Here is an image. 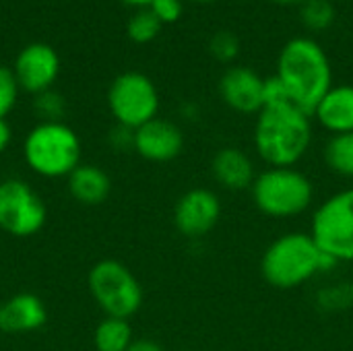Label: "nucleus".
Listing matches in <instances>:
<instances>
[{
	"mask_svg": "<svg viewBox=\"0 0 353 351\" xmlns=\"http://www.w3.org/2000/svg\"><path fill=\"white\" fill-rule=\"evenodd\" d=\"M149 8L161 23H176L182 14V0H153Z\"/></svg>",
	"mask_w": 353,
	"mask_h": 351,
	"instance_id": "obj_25",
	"label": "nucleus"
},
{
	"mask_svg": "<svg viewBox=\"0 0 353 351\" xmlns=\"http://www.w3.org/2000/svg\"><path fill=\"white\" fill-rule=\"evenodd\" d=\"M312 116L331 134L353 132V85H333Z\"/></svg>",
	"mask_w": 353,
	"mask_h": 351,
	"instance_id": "obj_16",
	"label": "nucleus"
},
{
	"mask_svg": "<svg viewBox=\"0 0 353 351\" xmlns=\"http://www.w3.org/2000/svg\"><path fill=\"white\" fill-rule=\"evenodd\" d=\"M108 108L114 120L126 128H141L157 118L159 93L155 83L137 70L122 72L114 79L108 91Z\"/></svg>",
	"mask_w": 353,
	"mask_h": 351,
	"instance_id": "obj_8",
	"label": "nucleus"
},
{
	"mask_svg": "<svg viewBox=\"0 0 353 351\" xmlns=\"http://www.w3.org/2000/svg\"><path fill=\"white\" fill-rule=\"evenodd\" d=\"M48 323V308L43 300L31 292L10 296L0 304V333L27 335L39 331Z\"/></svg>",
	"mask_w": 353,
	"mask_h": 351,
	"instance_id": "obj_14",
	"label": "nucleus"
},
{
	"mask_svg": "<svg viewBox=\"0 0 353 351\" xmlns=\"http://www.w3.org/2000/svg\"><path fill=\"white\" fill-rule=\"evenodd\" d=\"M134 151L151 163H168L184 151L182 128L165 118H153L134 130Z\"/></svg>",
	"mask_w": 353,
	"mask_h": 351,
	"instance_id": "obj_13",
	"label": "nucleus"
},
{
	"mask_svg": "<svg viewBox=\"0 0 353 351\" xmlns=\"http://www.w3.org/2000/svg\"><path fill=\"white\" fill-rule=\"evenodd\" d=\"M302 23L312 31H325L335 21V8L331 0H304L300 8Z\"/></svg>",
	"mask_w": 353,
	"mask_h": 351,
	"instance_id": "obj_21",
	"label": "nucleus"
},
{
	"mask_svg": "<svg viewBox=\"0 0 353 351\" xmlns=\"http://www.w3.org/2000/svg\"><path fill=\"white\" fill-rule=\"evenodd\" d=\"M180 351H196V350H180Z\"/></svg>",
	"mask_w": 353,
	"mask_h": 351,
	"instance_id": "obj_32",
	"label": "nucleus"
},
{
	"mask_svg": "<svg viewBox=\"0 0 353 351\" xmlns=\"http://www.w3.org/2000/svg\"><path fill=\"white\" fill-rule=\"evenodd\" d=\"M310 236L337 265L353 263V186L329 194L314 209Z\"/></svg>",
	"mask_w": 353,
	"mask_h": 351,
	"instance_id": "obj_7",
	"label": "nucleus"
},
{
	"mask_svg": "<svg viewBox=\"0 0 353 351\" xmlns=\"http://www.w3.org/2000/svg\"><path fill=\"white\" fill-rule=\"evenodd\" d=\"M273 2H277V4H302L304 0H273Z\"/></svg>",
	"mask_w": 353,
	"mask_h": 351,
	"instance_id": "obj_30",
	"label": "nucleus"
},
{
	"mask_svg": "<svg viewBox=\"0 0 353 351\" xmlns=\"http://www.w3.org/2000/svg\"><path fill=\"white\" fill-rule=\"evenodd\" d=\"M33 108H35V114L41 118V122H62L66 103L60 93L48 89V91L35 95Z\"/></svg>",
	"mask_w": 353,
	"mask_h": 351,
	"instance_id": "obj_22",
	"label": "nucleus"
},
{
	"mask_svg": "<svg viewBox=\"0 0 353 351\" xmlns=\"http://www.w3.org/2000/svg\"><path fill=\"white\" fill-rule=\"evenodd\" d=\"M110 145H112L114 149H118V151L134 149V130L118 124V126L110 132Z\"/></svg>",
	"mask_w": 353,
	"mask_h": 351,
	"instance_id": "obj_26",
	"label": "nucleus"
},
{
	"mask_svg": "<svg viewBox=\"0 0 353 351\" xmlns=\"http://www.w3.org/2000/svg\"><path fill=\"white\" fill-rule=\"evenodd\" d=\"M89 294L105 317L130 321L143 306V285L120 261L103 259L95 263L87 277Z\"/></svg>",
	"mask_w": 353,
	"mask_h": 351,
	"instance_id": "obj_6",
	"label": "nucleus"
},
{
	"mask_svg": "<svg viewBox=\"0 0 353 351\" xmlns=\"http://www.w3.org/2000/svg\"><path fill=\"white\" fill-rule=\"evenodd\" d=\"M223 205L211 188H190L174 205V225L188 240L209 236L221 221Z\"/></svg>",
	"mask_w": 353,
	"mask_h": 351,
	"instance_id": "obj_10",
	"label": "nucleus"
},
{
	"mask_svg": "<svg viewBox=\"0 0 353 351\" xmlns=\"http://www.w3.org/2000/svg\"><path fill=\"white\" fill-rule=\"evenodd\" d=\"M327 168L345 180H353V132L331 134L323 151Z\"/></svg>",
	"mask_w": 353,
	"mask_h": 351,
	"instance_id": "obj_19",
	"label": "nucleus"
},
{
	"mask_svg": "<svg viewBox=\"0 0 353 351\" xmlns=\"http://www.w3.org/2000/svg\"><path fill=\"white\" fill-rule=\"evenodd\" d=\"M122 2H126V4H130V6H139V8H149V4H151L153 0H122Z\"/></svg>",
	"mask_w": 353,
	"mask_h": 351,
	"instance_id": "obj_29",
	"label": "nucleus"
},
{
	"mask_svg": "<svg viewBox=\"0 0 353 351\" xmlns=\"http://www.w3.org/2000/svg\"><path fill=\"white\" fill-rule=\"evenodd\" d=\"M161 25L163 23L151 12V8H141L130 17L128 25H126V31H128V37L134 43H149L159 35Z\"/></svg>",
	"mask_w": 353,
	"mask_h": 351,
	"instance_id": "obj_20",
	"label": "nucleus"
},
{
	"mask_svg": "<svg viewBox=\"0 0 353 351\" xmlns=\"http://www.w3.org/2000/svg\"><path fill=\"white\" fill-rule=\"evenodd\" d=\"M19 89L21 87L17 83L14 72L6 66H0V120H4L17 106Z\"/></svg>",
	"mask_w": 353,
	"mask_h": 351,
	"instance_id": "obj_23",
	"label": "nucleus"
},
{
	"mask_svg": "<svg viewBox=\"0 0 353 351\" xmlns=\"http://www.w3.org/2000/svg\"><path fill=\"white\" fill-rule=\"evenodd\" d=\"M213 180L230 192L250 190L259 170L254 159L240 147H221L211 159Z\"/></svg>",
	"mask_w": 353,
	"mask_h": 351,
	"instance_id": "obj_15",
	"label": "nucleus"
},
{
	"mask_svg": "<svg viewBox=\"0 0 353 351\" xmlns=\"http://www.w3.org/2000/svg\"><path fill=\"white\" fill-rule=\"evenodd\" d=\"M68 192L77 203L85 207H97L108 201L112 192V180L99 166L81 163L68 176Z\"/></svg>",
	"mask_w": 353,
	"mask_h": 351,
	"instance_id": "obj_17",
	"label": "nucleus"
},
{
	"mask_svg": "<svg viewBox=\"0 0 353 351\" xmlns=\"http://www.w3.org/2000/svg\"><path fill=\"white\" fill-rule=\"evenodd\" d=\"M209 50L219 62H232L240 54V39L232 31H217L209 41Z\"/></svg>",
	"mask_w": 353,
	"mask_h": 351,
	"instance_id": "obj_24",
	"label": "nucleus"
},
{
	"mask_svg": "<svg viewBox=\"0 0 353 351\" xmlns=\"http://www.w3.org/2000/svg\"><path fill=\"white\" fill-rule=\"evenodd\" d=\"M252 145L267 168H296L312 145V116L292 101L265 106L256 114Z\"/></svg>",
	"mask_w": 353,
	"mask_h": 351,
	"instance_id": "obj_1",
	"label": "nucleus"
},
{
	"mask_svg": "<svg viewBox=\"0 0 353 351\" xmlns=\"http://www.w3.org/2000/svg\"><path fill=\"white\" fill-rule=\"evenodd\" d=\"M219 95L238 114H259L265 108V79L248 66H232L219 79Z\"/></svg>",
	"mask_w": 353,
	"mask_h": 351,
	"instance_id": "obj_12",
	"label": "nucleus"
},
{
	"mask_svg": "<svg viewBox=\"0 0 353 351\" xmlns=\"http://www.w3.org/2000/svg\"><path fill=\"white\" fill-rule=\"evenodd\" d=\"M23 159L41 178H68L83 163V143L64 122H39L25 134Z\"/></svg>",
	"mask_w": 353,
	"mask_h": 351,
	"instance_id": "obj_4",
	"label": "nucleus"
},
{
	"mask_svg": "<svg viewBox=\"0 0 353 351\" xmlns=\"http://www.w3.org/2000/svg\"><path fill=\"white\" fill-rule=\"evenodd\" d=\"M10 141H12V130H10V126H8L6 120H0V155L8 149Z\"/></svg>",
	"mask_w": 353,
	"mask_h": 351,
	"instance_id": "obj_28",
	"label": "nucleus"
},
{
	"mask_svg": "<svg viewBox=\"0 0 353 351\" xmlns=\"http://www.w3.org/2000/svg\"><path fill=\"white\" fill-rule=\"evenodd\" d=\"M14 77L23 91L39 95L52 89L60 72V58L48 43L25 46L14 60Z\"/></svg>",
	"mask_w": 353,
	"mask_h": 351,
	"instance_id": "obj_11",
	"label": "nucleus"
},
{
	"mask_svg": "<svg viewBox=\"0 0 353 351\" xmlns=\"http://www.w3.org/2000/svg\"><path fill=\"white\" fill-rule=\"evenodd\" d=\"M314 242L310 232H285L271 240L261 257V275L275 290H298L316 275L335 269Z\"/></svg>",
	"mask_w": 353,
	"mask_h": 351,
	"instance_id": "obj_2",
	"label": "nucleus"
},
{
	"mask_svg": "<svg viewBox=\"0 0 353 351\" xmlns=\"http://www.w3.org/2000/svg\"><path fill=\"white\" fill-rule=\"evenodd\" d=\"M192 2H215V0H192Z\"/></svg>",
	"mask_w": 353,
	"mask_h": 351,
	"instance_id": "obj_31",
	"label": "nucleus"
},
{
	"mask_svg": "<svg viewBox=\"0 0 353 351\" xmlns=\"http://www.w3.org/2000/svg\"><path fill=\"white\" fill-rule=\"evenodd\" d=\"M250 197L259 213L285 221L304 215L314 205V182L298 168H267L259 172Z\"/></svg>",
	"mask_w": 353,
	"mask_h": 351,
	"instance_id": "obj_5",
	"label": "nucleus"
},
{
	"mask_svg": "<svg viewBox=\"0 0 353 351\" xmlns=\"http://www.w3.org/2000/svg\"><path fill=\"white\" fill-rule=\"evenodd\" d=\"M275 77L285 87L292 103L310 116L333 87L329 56L321 43L310 37H294L283 46Z\"/></svg>",
	"mask_w": 353,
	"mask_h": 351,
	"instance_id": "obj_3",
	"label": "nucleus"
},
{
	"mask_svg": "<svg viewBox=\"0 0 353 351\" xmlns=\"http://www.w3.org/2000/svg\"><path fill=\"white\" fill-rule=\"evenodd\" d=\"M48 205L41 194L21 178L0 180V230L14 238H31L43 230Z\"/></svg>",
	"mask_w": 353,
	"mask_h": 351,
	"instance_id": "obj_9",
	"label": "nucleus"
},
{
	"mask_svg": "<svg viewBox=\"0 0 353 351\" xmlns=\"http://www.w3.org/2000/svg\"><path fill=\"white\" fill-rule=\"evenodd\" d=\"M132 341V327L124 319L105 317L93 333V345L97 351H126Z\"/></svg>",
	"mask_w": 353,
	"mask_h": 351,
	"instance_id": "obj_18",
	"label": "nucleus"
},
{
	"mask_svg": "<svg viewBox=\"0 0 353 351\" xmlns=\"http://www.w3.org/2000/svg\"><path fill=\"white\" fill-rule=\"evenodd\" d=\"M126 351H165V348L153 339H134Z\"/></svg>",
	"mask_w": 353,
	"mask_h": 351,
	"instance_id": "obj_27",
	"label": "nucleus"
}]
</instances>
